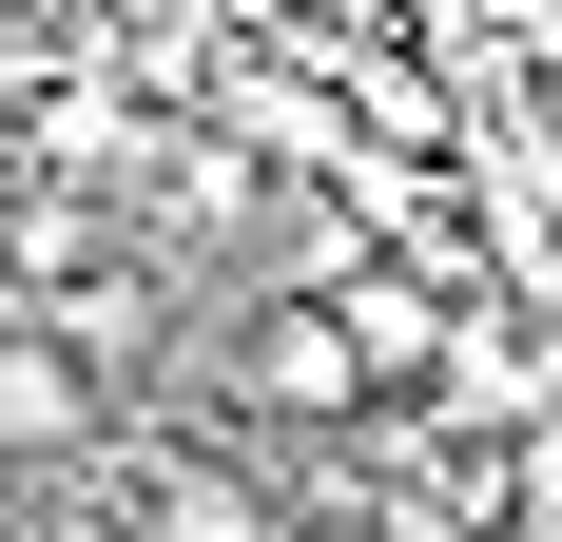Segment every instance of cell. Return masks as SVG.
<instances>
[{
  "mask_svg": "<svg viewBox=\"0 0 562 542\" xmlns=\"http://www.w3.org/2000/svg\"><path fill=\"white\" fill-rule=\"evenodd\" d=\"M214 369H233V407H252V427H349V407H369V349H349L330 291H252Z\"/></svg>",
  "mask_w": 562,
  "mask_h": 542,
  "instance_id": "obj_1",
  "label": "cell"
},
{
  "mask_svg": "<svg viewBox=\"0 0 562 542\" xmlns=\"http://www.w3.org/2000/svg\"><path fill=\"white\" fill-rule=\"evenodd\" d=\"M98 445H116V387L40 310H0V465H98Z\"/></svg>",
  "mask_w": 562,
  "mask_h": 542,
  "instance_id": "obj_2",
  "label": "cell"
},
{
  "mask_svg": "<svg viewBox=\"0 0 562 542\" xmlns=\"http://www.w3.org/2000/svg\"><path fill=\"white\" fill-rule=\"evenodd\" d=\"M330 310H349V349H369V407H389V387H427V369H447L465 291H427V271H389V252H369V271L330 291Z\"/></svg>",
  "mask_w": 562,
  "mask_h": 542,
  "instance_id": "obj_3",
  "label": "cell"
},
{
  "mask_svg": "<svg viewBox=\"0 0 562 542\" xmlns=\"http://www.w3.org/2000/svg\"><path fill=\"white\" fill-rule=\"evenodd\" d=\"M156 542H291V523H272V485H233L214 445H175L156 465Z\"/></svg>",
  "mask_w": 562,
  "mask_h": 542,
  "instance_id": "obj_4",
  "label": "cell"
}]
</instances>
